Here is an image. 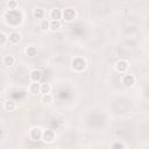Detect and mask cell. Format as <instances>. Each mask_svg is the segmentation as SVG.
<instances>
[{"mask_svg": "<svg viewBox=\"0 0 149 149\" xmlns=\"http://www.w3.org/2000/svg\"><path fill=\"white\" fill-rule=\"evenodd\" d=\"M85 68H86V62H85V59H83V58H80V57H77V58H74V59L72 61V69H73L74 71L80 72V71H83Z\"/></svg>", "mask_w": 149, "mask_h": 149, "instance_id": "obj_1", "label": "cell"}, {"mask_svg": "<svg viewBox=\"0 0 149 149\" xmlns=\"http://www.w3.org/2000/svg\"><path fill=\"white\" fill-rule=\"evenodd\" d=\"M42 135H43V132L40 127H33L29 132V136L33 141H38L42 139Z\"/></svg>", "mask_w": 149, "mask_h": 149, "instance_id": "obj_2", "label": "cell"}, {"mask_svg": "<svg viewBox=\"0 0 149 149\" xmlns=\"http://www.w3.org/2000/svg\"><path fill=\"white\" fill-rule=\"evenodd\" d=\"M129 65H128V62L125 61V59H120L115 63V70L120 73H125L127 70H128Z\"/></svg>", "mask_w": 149, "mask_h": 149, "instance_id": "obj_3", "label": "cell"}, {"mask_svg": "<svg viewBox=\"0 0 149 149\" xmlns=\"http://www.w3.org/2000/svg\"><path fill=\"white\" fill-rule=\"evenodd\" d=\"M76 15H77V13H76V10L74 9H72V8H66L64 12H63V17H64V20L65 21H73L74 19H76Z\"/></svg>", "mask_w": 149, "mask_h": 149, "instance_id": "obj_4", "label": "cell"}, {"mask_svg": "<svg viewBox=\"0 0 149 149\" xmlns=\"http://www.w3.org/2000/svg\"><path fill=\"white\" fill-rule=\"evenodd\" d=\"M121 80H122V84L127 87H130L135 84V77L133 74H123Z\"/></svg>", "mask_w": 149, "mask_h": 149, "instance_id": "obj_5", "label": "cell"}, {"mask_svg": "<svg viewBox=\"0 0 149 149\" xmlns=\"http://www.w3.org/2000/svg\"><path fill=\"white\" fill-rule=\"evenodd\" d=\"M42 140L47 143H51L54 140H55V133L51 130V129H47L43 132V135H42Z\"/></svg>", "mask_w": 149, "mask_h": 149, "instance_id": "obj_6", "label": "cell"}, {"mask_svg": "<svg viewBox=\"0 0 149 149\" xmlns=\"http://www.w3.org/2000/svg\"><path fill=\"white\" fill-rule=\"evenodd\" d=\"M8 40H9V43H12V44H17V43L21 41V35H20L19 33H16V31H13V33L9 34Z\"/></svg>", "mask_w": 149, "mask_h": 149, "instance_id": "obj_7", "label": "cell"}, {"mask_svg": "<svg viewBox=\"0 0 149 149\" xmlns=\"http://www.w3.org/2000/svg\"><path fill=\"white\" fill-rule=\"evenodd\" d=\"M62 16H63V13L61 9H58V8L51 9V12H50V19L51 20H58L59 21L62 19Z\"/></svg>", "mask_w": 149, "mask_h": 149, "instance_id": "obj_8", "label": "cell"}, {"mask_svg": "<svg viewBox=\"0 0 149 149\" xmlns=\"http://www.w3.org/2000/svg\"><path fill=\"white\" fill-rule=\"evenodd\" d=\"M30 80L31 81H40L41 79H42V72L40 71V70H33L31 72H30Z\"/></svg>", "mask_w": 149, "mask_h": 149, "instance_id": "obj_9", "label": "cell"}, {"mask_svg": "<svg viewBox=\"0 0 149 149\" xmlns=\"http://www.w3.org/2000/svg\"><path fill=\"white\" fill-rule=\"evenodd\" d=\"M2 63H3V65H6V66H12V65H14V63H15V58H14L12 55H7V56L3 57Z\"/></svg>", "mask_w": 149, "mask_h": 149, "instance_id": "obj_10", "label": "cell"}, {"mask_svg": "<svg viewBox=\"0 0 149 149\" xmlns=\"http://www.w3.org/2000/svg\"><path fill=\"white\" fill-rule=\"evenodd\" d=\"M3 108H5V111H7V112H12V111L15 109V102H14L13 100H6V101L3 102Z\"/></svg>", "mask_w": 149, "mask_h": 149, "instance_id": "obj_11", "label": "cell"}, {"mask_svg": "<svg viewBox=\"0 0 149 149\" xmlns=\"http://www.w3.org/2000/svg\"><path fill=\"white\" fill-rule=\"evenodd\" d=\"M29 90H30V92H31V93L36 94V93L41 92V85L38 84V81H33V83L30 84Z\"/></svg>", "mask_w": 149, "mask_h": 149, "instance_id": "obj_12", "label": "cell"}, {"mask_svg": "<svg viewBox=\"0 0 149 149\" xmlns=\"http://www.w3.org/2000/svg\"><path fill=\"white\" fill-rule=\"evenodd\" d=\"M59 28H61V22L58 20H51L50 21V30L55 31V30H57Z\"/></svg>", "mask_w": 149, "mask_h": 149, "instance_id": "obj_13", "label": "cell"}, {"mask_svg": "<svg viewBox=\"0 0 149 149\" xmlns=\"http://www.w3.org/2000/svg\"><path fill=\"white\" fill-rule=\"evenodd\" d=\"M33 15H34L35 19H42L43 15H44V10L42 8H36V9H34Z\"/></svg>", "mask_w": 149, "mask_h": 149, "instance_id": "obj_14", "label": "cell"}, {"mask_svg": "<svg viewBox=\"0 0 149 149\" xmlns=\"http://www.w3.org/2000/svg\"><path fill=\"white\" fill-rule=\"evenodd\" d=\"M50 91H51L50 84H47V83L41 84V93H42V94H44V93H50Z\"/></svg>", "mask_w": 149, "mask_h": 149, "instance_id": "obj_15", "label": "cell"}, {"mask_svg": "<svg viewBox=\"0 0 149 149\" xmlns=\"http://www.w3.org/2000/svg\"><path fill=\"white\" fill-rule=\"evenodd\" d=\"M26 54H27L28 56H36V54H37V49H36L35 47L30 45V47H28V48L26 49Z\"/></svg>", "mask_w": 149, "mask_h": 149, "instance_id": "obj_16", "label": "cell"}, {"mask_svg": "<svg viewBox=\"0 0 149 149\" xmlns=\"http://www.w3.org/2000/svg\"><path fill=\"white\" fill-rule=\"evenodd\" d=\"M41 100H42V102H45V104H50V102L52 101V97L50 95V93H44V94H42V97H41Z\"/></svg>", "mask_w": 149, "mask_h": 149, "instance_id": "obj_17", "label": "cell"}, {"mask_svg": "<svg viewBox=\"0 0 149 149\" xmlns=\"http://www.w3.org/2000/svg\"><path fill=\"white\" fill-rule=\"evenodd\" d=\"M40 28L42 30H48L50 29V21L49 20H43L41 23H40Z\"/></svg>", "mask_w": 149, "mask_h": 149, "instance_id": "obj_18", "label": "cell"}, {"mask_svg": "<svg viewBox=\"0 0 149 149\" xmlns=\"http://www.w3.org/2000/svg\"><path fill=\"white\" fill-rule=\"evenodd\" d=\"M7 41H9L8 40V36L5 33H0V45L1 47H5V44L7 43Z\"/></svg>", "mask_w": 149, "mask_h": 149, "instance_id": "obj_19", "label": "cell"}, {"mask_svg": "<svg viewBox=\"0 0 149 149\" xmlns=\"http://www.w3.org/2000/svg\"><path fill=\"white\" fill-rule=\"evenodd\" d=\"M7 6H8V9L9 10H15L16 7H17V2H16V0H9L8 3H7Z\"/></svg>", "mask_w": 149, "mask_h": 149, "instance_id": "obj_20", "label": "cell"}, {"mask_svg": "<svg viewBox=\"0 0 149 149\" xmlns=\"http://www.w3.org/2000/svg\"><path fill=\"white\" fill-rule=\"evenodd\" d=\"M112 147L113 148H125L126 146L122 144V143H114V144H112Z\"/></svg>", "mask_w": 149, "mask_h": 149, "instance_id": "obj_21", "label": "cell"}]
</instances>
